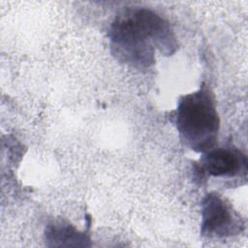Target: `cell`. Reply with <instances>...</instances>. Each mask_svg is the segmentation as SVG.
Wrapping results in <instances>:
<instances>
[{
    "instance_id": "1",
    "label": "cell",
    "mask_w": 248,
    "mask_h": 248,
    "mask_svg": "<svg viewBox=\"0 0 248 248\" xmlns=\"http://www.w3.org/2000/svg\"><path fill=\"white\" fill-rule=\"evenodd\" d=\"M108 37L112 55L136 69L152 66L156 49L169 56L178 48L170 23L145 8H130L119 14L109 28Z\"/></svg>"
},
{
    "instance_id": "2",
    "label": "cell",
    "mask_w": 248,
    "mask_h": 248,
    "mask_svg": "<svg viewBox=\"0 0 248 248\" xmlns=\"http://www.w3.org/2000/svg\"><path fill=\"white\" fill-rule=\"evenodd\" d=\"M173 121L180 140L192 150L203 153L215 146L220 120L213 96L204 85L179 98Z\"/></svg>"
},
{
    "instance_id": "3",
    "label": "cell",
    "mask_w": 248,
    "mask_h": 248,
    "mask_svg": "<svg viewBox=\"0 0 248 248\" xmlns=\"http://www.w3.org/2000/svg\"><path fill=\"white\" fill-rule=\"evenodd\" d=\"M244 230L241 216L218 193H208L202 202L201 234L207 238H224Z\"/></svg>"
},
{
    "instance_id": "4",
    "label": "cell",
    "mask_w": 248,
    "mask_h": 248,
    "mask_svg": "<svg viewBox=\"0 0 248 248\" xmlns=\"http://www.w3.org/2000/svg\"><path fill=\"white\" fill-rule=\"evenodd\" d=\"M199 178L205 176L234 177L245 175L247 158L238 149L232 147H213L202 153L196 165Z\"/></svg>"
},
{
    "instance_id": "5",
    "label": "cell",
    "mask_w": 248,
    "mask_h": 248,
    "mask_svg": "<svg viewBox=\"0 0 248 248\" xmlns=\"http://www.w3.org/2000/svg\"><path fill=\"white\" fill-rule=\"evenodd\" d=\"M45 240L47 246H90L89 236L85 232H79L73 225L64 222H54L47 225L45 231Z\"/></svg>"
}]
</instances>
